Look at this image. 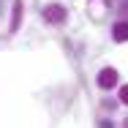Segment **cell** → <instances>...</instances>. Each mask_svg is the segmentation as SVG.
Here are the masks:
<instances>
[{
  "label": "cell",
  "mask_w": 128,
  "mask_h": 128,
  "mask_svg": "<svg viewBox=\"0 0 128 128\" xmlns=\"http://www.w3.org/2000/svg\"><path fill=\"white\" fill-rule=\"evenodd\" d=\"M44 19H46V22H52V25L66 22V8H63V6H57V3H49V6L44 8Z\"/></svg>",
  "instance_id": "cell-1"
},
{
  "label": "cell",
  "mask_w": 128,
  "mask_h": 128,
  "mask_svg": "<svg viewBox=\"0 0 128 128\" xmlns=\"http://www.w3.org/2000/svg\"><path fill=\"white\" fill-rule=\"evenodd\" d=\"M117 84V71L114 68H104L101 74H98V87L101 90H112Z\"/></svg>",
  "instance_id": "cell-2"
},
{
  "label": "cell",
  "mask_w": 128,
  "mask_h": 128,
  "mask_svg": "<svg viewBox=\"0 0 128 128\" xmlns=\"http://www.w3.org/2000/svg\"><path fill=\"white\" fill-rule=\"evenodd\" d=\"M112 36H114V41H128V22H117L112 27Z\"/></svg>",
  "instance_id": "cell-3"
},
{
  "label": "cell",
  "mask_w": 128,
  "mask_h": 128,
  "mask_svg": "<svg viewBox=\"0 0 128 128\" xmlns=\"http://www.w3.org/2000/svg\"><path fill=\"white\" fill-rule=\"evenodd\" d=\"M120 101L128 106V84H123V87H120Z\"/></svg>",
  "instance_id": "cell-4"
}]
</instances>
